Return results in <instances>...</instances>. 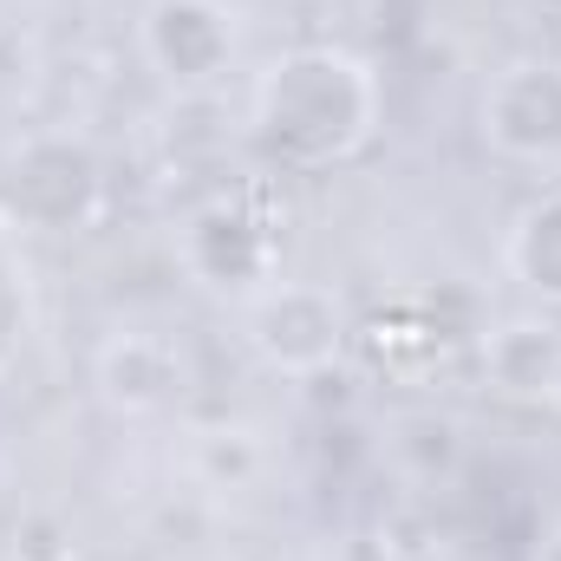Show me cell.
<instances>
[{
  "mask_svg": "<svg viewBox=\"0 0 561 561\" xmlns=\"http://www.w3.org/2000/svg\"><path fill=\"white\" fill-rule=\"evenodd\" d=\"M379 131V79L346 46H294L255 79V144L280 170H333Z\"/></svg>",
  "mask_w": 561,
  "mask_h": 561,
  "instance_id": "1",
  "label": "cell"
},
{
  "mask_svg": "<svg viewBox=\"0 0 561 561\" xmlns=\"http://www.w3.org/2000/svg\"><path fill=\"white\" fill-rule=\"evenodd\" d=\"M105 170L79 138H33L0 170V216L39 236H72L99 216Z\"/></svg>",
  "mask_w": 561,
  "mask_h": 561,
  "instance_id": "2",
  "label": "cell"
},
{
  "mask_svg": "<svg viewBox=\"0 0 561 561\" xmlns=\"http://www.w3.org/2000/svg\"><path fill=\"white\" fill-rule=\"evenodd\" d=\"M249 346L262 353V366H275L287 379L327 373L346 346V313H340L333 287H313V280L262 287L249 307Z\"/></svg>",
  "mask_w": 561,
  "mask_h": 561,
  "instance_id": "3",
  "label": "cell"
},
{
  "mask_svg": "<svg viewBox=\"0 0 561 561\" xmlns=\"http://www.w3.org/2000/svg\"><path fill=\"white\" fill-rule=\"evenodd\" d=\"M477 125L490 150L516 157V163H542L561 157V66L556 59H516L490 79Z\"/></svg>",
  "mask_w": 561,
  "mask_h": 561,
  "instance_id": "4",
  "label": "cell"
},
{
  "mask_svg": "<svg viewBox=\"0 0 561 561\" xmlns=\"http://www.w3.org/2000/svg\"><path fill=\"white\" fill-rule=\"evenodd\" d=\"M144 53L176 92H196V85L229 72L236 26L216 0H157L144 13Z\"/></svg>",
  "mask_w": 561,
  "mask_h": 561,
  "instance_id": "5",
  "label": "cell"
},
{
  "mask_svg": "<svg viewBox=\"0 0 561 561\" xmlns=\"http://www.w3.org/2000/svg\"><path fill=\"white\" fill-rule=\"evenodd\" d=\"M183 255H190V275L209 280L216 294H262V280L275 275V236L236 203L203 209L190 222Z\"/></svg>",
  "mask_w": 561,
  "mask_h": 561,
  "instance_id": "6",
  "label": "cell"
},
{
  "mask_svg": "<svg viewBox=\"0 0 561 561\" xmlns=\"http://www.w3.org/2000/svg\"><path fill=\"white\" fill-rule=\"evenodd\" d=\"M183 353L170 346V340H157V333H118L105 353H99V392H105V405L112 412H163V405H176L183 399Z\"/></svg>",
  "mask_w": 561,
  "mask_h": 561,
  "instance_id": "7",
  "label": "cell"
},
{
  "mask_svg": "<svg viewBox=\"0 0 561 561\" xmlns=\"http://www.w3.org/2000/svg\"><path fill=\"white\" fill-rule=\"evenodd\" d=\"M483 373L510 399H549L561 392V327L542 313H516L483 333Z\"/></svg>",
  "mask_w": 561,
  "mask_h": 561,
  "instance_id": "8",
  "label": "cell"
},
{
  "mask_svg": "<svg viewBox=\"0 0 561 561\" xmlns=\"http://www.w3.org/2000/svg\"><path fill=\"white\" fill-rule=\"evenodd\" d=\"M510 275L542 307H561V196H542L510 229Z\"/></svg>",
  "mask_w": 561,
  "mask_h": 561,
  "instance_id": "9",
  "label": "cell"
},
{
  "mask_svg": "<svg viewBox=\"0 0 561 561\" xmlns=\"http://www.w3.org/2000/svg\"><path fill=\"white\" fill-rule=\"evenodd\" d=\"M20 333H26V275H20L13 242H7V229H0V373H7L13 353H20Z\"/></svg>",
  "mask_w": 561,
  "mask_h": 561,
  "instance_id": "10",
  "label": "cell"
},
{
  "mask_svg": "<svg viewBox=\"0 0 561 561\" xmlns=\"http://www.w3.org/2000/svg\"><path fill=\"white\" fill-rule=\"evenodd\" d=\"M196 457H203V477H209V483H249L255 463H262V450H255L249 431H209Z\"/></svg>",
  "mask_w": 561,
  "mask_h": 561,
  "instance_id": "11",
  "label": "cell"
},
{
  "mask_svg": "<svg viewBox=\"0 0 561 561\" xmlns=\"http://www.w3.org/2000/svg\"><path fill=\"white\" fill-rule=\"evenodd\" d=\"M0 490H7V457H0Z\"/></svg>",
  "mask_w": 561,
  "mask_h": 561,
  "instance_id": "12",
  "label": "cell"
}]
</instances>
